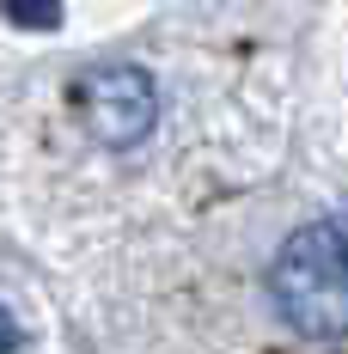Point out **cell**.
Here are the masks:
<instances>
[{
    "label": "cell",
    "instance_id": "cell-1",
    "mask_svg": "<svg viewBox=\"0 0 348 354\" xmlns=\"http://www.w3.org/2000/svg\"><path fill=\"white\" fill-rule=\"evenodd\" d=\"M269 299L287 330L312 342H342L348 336V220H306L281 239L269 263Z\"/></svg>",
    "mask_w": 348,
    "mask_h": 354
},
{
    "label": "cell",
    "instance_id": "cell-2",
    "mask_svg": "<svg viewBox=\"0 0 348 354\" xmlns=\"http://www.w3.org/2000/svg\"><path fill=\"white\" fill-rule=\"evenodd\" d=\"M73 104H80V122L98 147H140L153 129H159V86L153 73L135 68V62H110V68H92L80 86H73Z\"/></svg>",
    "mask_w": 348,
    "mask_h": 354
},
{
    "label": "cell",
    "instance_id": "cell-3",
    "mask_svg": "<svg viewBox=\"0 0 348 354\" xmlns=\"http://www.w3.org/2000/svg\"><path fill=\"white\" fill-rule=\"evenodd\" d=\"M0 12L19 31H55L62 25V0H0Z\"/></svg>",
    "mask_w": 348,
    "mask_h": 354
}]
</instances>
